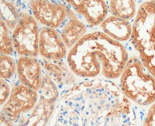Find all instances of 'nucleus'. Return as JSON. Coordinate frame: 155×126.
Masks as SVG:
<instances>
[{
	"label": "nucleus",
	"mask_w": 155,
	"mask_h": 126,
	"mask_svg": "<svg viewBox=\"0 0 155 126\" xmlns=\"http://www.w3.org/2000/svg\"><path fill=\"white\" fill-rule=\"evenodd\" d=\"M120 81L124 94L133 101L142 106L155 102V78L139 60L128 61Z\"/></svg>",
	"instance_id": "nucleus-1"
},
{
	"label": "nucleus",
	"mask_w": 155,
	"mask_h": 126,
	"mask_svg": "<svg viewBox=\"0 0 155 126\" xmlns=\"http://www.w3.org/2000/svg\"><path fill=\"white\" fill-rule=\"evenodd\" d=\"M84 36L101 64L104 77L112 79L120 77L128 59L123 46L101 31L87 34Z\"/></svg>",
	"instance_id": "nucleus-2"
},
{
	"label": "nucleus",
	"mask_w": 155,
	"mask_h": 126,
	"mask_svg": "<svg viewBox=\"0 0 155 126\" xmlns=\"http://www.w3.org/2000/svg\"><path fill=\"white\" fill-rule=\"evenodd\" d=\"M15 50L20 56L37 57L39 31L37 21L27 12H21L12 33Z\"/></svg>",
	"instance_id": "nucleus-3"
},
{
	"label": "nucleus",
	"mask_w": 155,
	"mask_h": 126,
	"mask_svg": "<svg viewBox=\"0 0 155 126\" xmlns=\"http://www.w3.org/2000/svg\"><path fill=\"white\" fill-rule=\"evenodd\" d=\"M30 6L36 21L46 27L54 29L63 25L69 9L60 2L47 0L31 1Z\"/></svg>",
	"instance_id": "nucleus-4"
},
{
	"label": "nucleus",
	"mask_w": 155,
	"mask_h": 126,
	"mask_svg": "<svg viewBox=\"0 0 155 126\" xmlns=\"http://www.w3.org/2000/svg\"><path fill=\"white\" fill-rule=\"evenodd\" d=\"M38 99L37 91L22 84L12 88L9 99L3 107L4 114L12 121L20 115L33 108Z\"/></svg>",
	"instance_id": "nucleus-5"
},
{
	"label": "nucleus",
	"mask_w": 155,
	"mask_h": 126,
	"mask_svg": "<svg viewBox=\"0 0 155 126\" xmlns=\"http://www.w3.org/2000/svg\"><path fill=\"white\" fill-rule=\"evenodd\" d=\"M66 48L58 31L42 27L39 39V52L41 56L48 60L59 61L66 56Z\"/></svg>",
	"instance_id": "nucleus-6"
},
{
	"label": "nucleus",
	"mask_w": 155,
	"mask_h": 126,
	"mask_svg": "<svg viewBox=\"0 0 155 126\" xmlns=\"http://www.w3.org/2000/svg\"><path fill=\"white\" fill-rule=\"evenodd\" d=\"M74 10L85 18L92 26L101 24L106 19L108 12L106 2L102 0H69L66 1Z\"/></svg>",
	"instance_id": "nucleus-7"
},
{
	"label": "nucleus",
	"mask_w": 155,
	"mask_h": 126,
	"mask_svg": "<svg viewBox=\"0 0 155 126\" xmlns=\"http://www.w3.org/2000/svg\"><path fill=\"white\" fill-rule=\"evenodd\" d=\"M17 72L21 84L36 91L40 89L43 78L41 65L36 59L20 56L17 62Z\"/></svg>",
	"instance_id": "nucleus-8"
},
{
	"label": "nucleus",
	"mask_w": 155,
	"mask_h": 126,
	"mask_svg": "<svg viewBox=\"0 0 155 126\" xmlns=\"http://www.w3.org/2000/svg\"><path fill=\"white\" fill-rule=\"evenodd\" d=\"M68 21L62 26L61 36L68 49H71L83 37L87 31L86 25L82 23L73 11L69 9L67 15Z\"/></svg>",
	"instance_id": "nucleus-9"
},
{
	"label": "nucleus",
	"mask_w": 155,
	"mask_h": 126,
	"mask_svg": "<svg viewBox=\"0 0 155 126\" xmlns=\"http://www.w3.org/2000/svg\"><path fill=\"white\" fill-rule=\"evenodd\" d=\"M104 33L116 41H126L131 37L132 27L128 20L110 16L101 24Z\"/></svg>",
	"instance_id": "nucleus-10"
},
{
	"label": "nucleus",
	"mask_w": 155,
	"mask_h": 126,
	"mask_svg": "<svg viewBox=\"0 0 155 126\" xmlns=\"http://www.w3.org/2000/svg\"><path fill=\"white\" fill-rule=\"evenodd\" d=\"M56 99L41 97L32 115L19 126H45L52 113Z\"/></svg>",
	"instance_id": "nucleus-11"
},
{
	"label": "nucleus",
	"mask_w": 155,
	"mask_h": 126,
	"mask_svg": "<svg viewBox=\"0 0 155 126\" xmlns=\"http://www.w3.org/2000/svg\"><path fill=\"white\" fill-rule=\"evenodd\" d=\"M110 9L113 16L129 20L134 17L136 5L134 1H110Z\"/></svg>",
	"instance_id": "nucleus-12"
},
{
	"label": "nucleus",
	"mask_w": 155,
	"mask_h": 126,
	"mask_svg": "<svg viewBox=\"0 0 155 126\" xmlns=\"http://www.w3.org/2000/svg\"><path fill=\"white\" fill-rule=\"evenodd\" d=\"M19 19L18 9L6 1H1V20L11 29L15 28Z\"/></svg>",
	"instance_id": "nucleus-13"
},
{
	"label": "nucleus",
	"mask_w": 155,
	"mask_h": 126,
	"mask_svg": "<svg viewBox=\"0 0 155 126\" xmlns=\"http://www.w3.org/2000/svg\"><path fill=\"white\" fill-rule=\"evenodd\" d=\"M12 36L7 25L3 20H0V52L2 55H9L14 51Z\"/></svg>",
	"instance_id": "nucleus-14"
},
{
	"label": "nucleus",
	"mask_w": 155,
	"mask_h": 126,
	"mask_svg": "<svg viewBox=\"0 0 155 126\" xmlns=\"http://www.w3.org/2000/svg\"><path fill=\"white\" fill-rule=\"evenodd\" d=\"M17 65L11 56L1 55L0 57V76L2 79H10L14 76Z\"/></svg>",
	"instance_id": "nucleus-15"
},
{
	"label": "nucleus",
	"mask_w": 155,
	"mask_h": 126,
	"mask_svg": "<svg viewBox=\"0 0 155 126\" xmlns=\"http://www.w3.org/2000/svg\"><path fill=\"white\" fill-rule=\"evenodd\" d=\"M144 65L148 71L155 78V61H147ZM144 126H155V103L147 113L144 121Z\"/></svg>",
	"instance_id": "nucleus-16"
},
{
	"label": "nucleus",
	"mask_w": 155,
	"mask_h": 126,
	"mask_svg": "<svg viewBox=\"0 0 155 126\" xmlns=\"http://www.w3.org/2000/svg\"><path fill=\"white\" fill-rule=\"evenodd\" d=\"M0 102L1 105L3 104L10 96V88L9 85L4 79L0 80Z\"/></svg>",
	"instance_id": "nucleus-17"
},
{
	"label": "nucleus",
	"mask_w": 155,
	"mask_h": 126,
	"mask_svg": "<svg viewBox=\"0 0 155 126\" xmlns=\"http://www.w3.org/2000/svg\"><path fill=\"white\" fill-rule=\"evenodd\" d=\"M1 126H12L11 121L4 114H1Z\"/></svg>",
	"instance_id": "nucleus-18"
}]
</instances>
